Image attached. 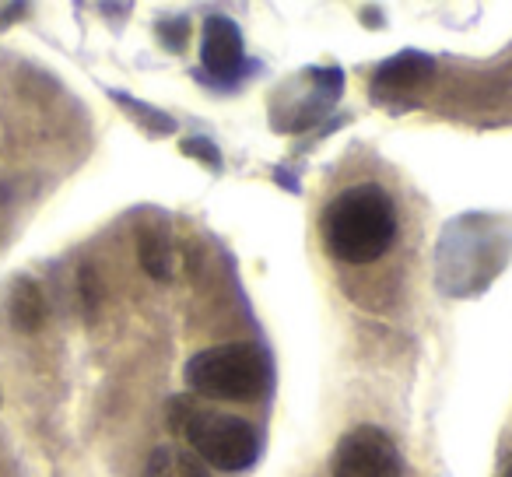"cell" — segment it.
<instances>
[{
	"label": "cell",
	"instance_id": "cell-9",
	"mask_svg": "<svg viewBox=\"0 0 512 477\" xmlns=\"http://www.w3.org/2000/svg\"><path fill=\"white\" fill-rule=\"evenodd\" d=\"M144 477H207V474L190 453H183V449H172V446H162V449H155V453H151L148 474H144Z\"/></svg>",
	"mask_w": 512,
	"mask_h": 477
},
{
	"label": "cell",
	"instance_id": "cell-13",
	"mask_svg": "<svg viewBox=\"0 0 512 477\" xmlns=\"http://www.w3.org/2000/svg\"><path fill=\"white\" fill-rule=\"evenodd\" d=\"M502 477H512V463H509V467H505V474Z\"/></svg>",
	"mask_w": 512,
	"mask_h": 477
},
{
	"label": "cell",
	"instance_id": "cell-5",
	"mask_svg": "<svg viewBox=\"0 0 512 477\" xmlns=\"http://www.w3.org/2000/svg\"><path fill=\"white\" fill-rule=\"evenodd\" d=\"M200 64L207 78L218 85H232L249 71L246 50H242V32L232 18L211 15L204 22V39H200Z\"/></svg>",
	"mask_w": 512,
	"mask_h": 477
},
{
	"label": "cell",
	"instance_id": "cell-6",
	"mask_svg": "<svg viewBox=\"0 0 512 477\" xmlns=\"http://www.w3.org/2000/svg\"><path fill=\"white\" fill-rule=\"evenodd\" d=\"M432 74H435V60L428 57V53L404 50L376 67L372 88H376L379 95H407V92H418Z\"/></svg>",
	"mask_w": 512,
	"mask_h": 477
},
{
	"label": "cell",
	"instance_id": "cell-4",
	"mask_svg": "<svg viewBox=\"0 0 512 477\" xmlns=\"http://www.w3.org/2000/svg\"><path fill=\"white\" fill-rule=\"evenodd\" d=\"M397 442L376 425H358L334 453V477H400Z\"/></svg>",
	"mask_w": 512,
	"mask_h": 477
},
{
	"label": "cell",
	"instance_id": "cell-7",
	"mask_svg": "<svg viewBox=\"0 0 512 477\" xmlns=\"http://www.w3.org/2000/svg\"><path fill=\"white\" fill-rule=\"evenodd\" d=\"M137 257H141L144 274L155 281H169L176 274V250H172V235L165 225L151 221L137 232Z\"/></svg>",
	"mask_w": 512,
	"mask_h": 477
},
{
	"label": "cell",
	"instance_id": "cell-12",
	"mask_svg": "<svg viewBox=\"0 0 512 477\" xmlns=\"http://www.w3.org/2000/svg\"><path fill=\"white\" fill-rule=\"evenodd\" d=\"M22 15H25V0H15V4H11L4 15H0V29H4V25H11L15 18H22Z\"/></svg>",
	"mask_w": 512,
	"mask_h": 477
},
{
	"label": "cell",
	"instance_id": "cell-10",
	"mask_svg": "<svg viewBox=\"0 0 512 477\" xmlns=\"http://www.w3.org/2000/svg\"><path fill=\"white\" fill-rule=\"evenodd\" d=\"M158 43L169 53H183L186 43H190V22L186 18H165V22H158Z\"/></svg>",
	"mask_w": 512,
	"mask_h": 477
},
{
	"label": "cell",
	"instance_id": "cell-1",
	"mask_svg": "<svg viewBox=\"0 0 512 477\" xmlns=\"http://www.w3.org/2000/svg\"><path fill=\"white\" fill-rule=\"evenodd\" d=\"M323 246L334 260L351 267L386 257L397 239V207L390 193L372 183L337 193L323 211Z\"/></svg>",
	"mask_w": 512,
	"mask_h": 477
},
{
	"label": "cell",
	"instance_id": "cell-8",
	"mask_svg": "<svg viewBox=\"0 0 512 477\" xmlns=\"http://www.w3.org/2000/svg\"><path fill=\"white\" fill-rule=\"evenodd\" d=\"M8 313H11L15 330H22V334H36V330L46 323V295H43V288H39L36 281L22 278L15 285V292H11Z\"/></svg>",
	"mask_w": 512,
	"mask_h": 477
},
{
	"label": "cell",
	"instance_id": "cell-2",
	"mask_svg": "<svg viewBox=\"0 0 512 477\" xmlns=\"http://www.w3.org/2000/svg\"><path fill=\"white\" fill-rule=\"evenodd\" d=\"M169 428L190 442L193 453L207 467L225 470V474L253 467L260 456V432L246 418L207 411V407L193 404L190 397L169 400Z\"/></svg>",
	"mask_w": 512,
	"mask_h": 477
},
{
	"label": "cell",
	"instance_id": "cell-3",
	"mask_svg": "<svg viewBox=\"0 0 512 477\" xmlns=\"http://www.w3.org/2000/svg\"><path fill=\"white\" fill-rule=\"evenodd\" d=\"M267 379H271L267 355L246 341L214 344V348L197 351L186 362V383L214 400L246 404V400H256L267 390Z\"/></svg>",
	"mask_w": 512,
	"mask_h": 477
},
{
	"label": "cell",
	"instance_id": "cell-11",
	"mask_svg": "<svg viewBox=\"0 0 512 477\" xmlns=\"http://www.w3.org/2000/svg\"><path fill=\"white\" fill-rule=\"evenodd\" d=\"M183 151H186V155H197L200 162L221 165V158H218V151H214V144H211V141H204V137H197V141H186V144H183Z\"/></svg>",
	"mask_w": 512,
	"mask_h": 477
}]
</instances>
